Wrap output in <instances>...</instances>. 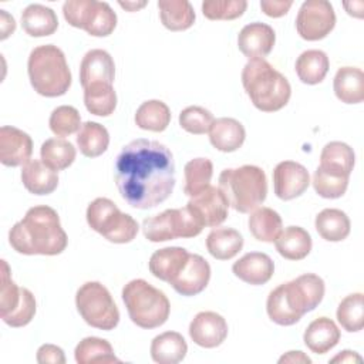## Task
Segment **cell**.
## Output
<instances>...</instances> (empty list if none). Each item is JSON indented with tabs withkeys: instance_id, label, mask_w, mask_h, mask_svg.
<instances>
[{
	"instance_id": "obj_1",
	"label": "cell",
	"mask_w": 364,
	"mask_h": 364,
	"mask_svg": "<svg viewBox=\"0 0 364 364\" xmlns=\"http://www.w3.org/2000/svg\"><path fill=\"white\" fill-rule=\"evenodd\" d=\"M115 183L121 198L135 209H151L165 202L175 186L171 149L152 139L131 141L117 156Z\"/></svg>"
},
{
	"instance_id": "obj_2",
	"label": "cell",
	"mask_w": 364,
	"mask_h": 364,
	"mask_svg": "<svg viewBox=\"0 0 364 364\" xmlns=\"http://www.w3.org/2000/svg\"><path fill=\"white\" fill-rule=\"evenodd\" d=\"M9 242L21 255L55 256L65 250L68 237L58 213L47 205H37L10 229Z\"/></svg>"
},
{
	"instance_id": "obj_3",
	"label": "cell",
	"mask_w": 364,
	"mask_h": 364,
	"mask_svg": "<svg viewBox=\"0 0 364 364\" xmlns=\"http://www.w3.org/2000/svg\"><path fill=\"white\" fill-rule=\"evenodd\" d=\"M324 280L314 273H304L273 289L266 301L269 318L279 326H293L323 300Z\"/></svg>"
},
{
	"instance_id": "obj_4",
	"label": "cell",
	"mask_w": 364,
	"mask_h": 364,
	"mask_svg": "<svg viewBox=\"0 0 364 364\" xmlns=\"http://www.w3.org/2000/svg\"><path fill=\"white\" fill-rule=\"evenodd\" d=\"M242 84L252 104L263 112L282 109L291 95L287 78L266 60H249L242 70Z\"/></svg>"
},
{
	"instance_id": "obj_5",
	"label": "cell",
	"mask_w": 364,
	"mask_h": 364,
	"mask_svg": "<svg viewBox=\"0 0 364 364\" xmlns=\"http://www.w3.org/2000/svg\"><path fill=\"white\" fill-rule=\"evenodd\" d=\"M27 73L34 91L48 98L64 95L73 80L63 50L54 44H43L31 50Z\"/></svg>"
},
{
	"instance_id": "obj_6",
	"label": "cell",
	"mask_w": 364,
	"mask_h": 364,
	"mask_svg": "<svg viewBox=\"0 0 364 364\" xmlns=\"http://www.w3.org/2000/svg\"><path fill=\"white\" fill-rule=\"evenodd\" d=\"M228 205L240 213H250L266 199V173L256 165L223 169L219 175V186Z\"/></svg>"
},
{
	"instance_id": "obj_7",
	"label": "cell",
	"mask_w": 364,
	"mask_h": 364,
	"mask_svg": "<svg viewBox=\"0 0 364 364\" xmlns=\"http://www.w3.org/2000/svg\"><path fill=\"white\" fill-rule=\"evenodd\" d=\"M122 301L131 321L141 328L161 327L169 317L168 297L144 279H134L124 286Z\"/></svg>"
},
{
	"instance_id": "obj_8",
	"label": "cell",
	"mask_w": 364,
	"mask_h": 364,
	"mask_svg": "<svg viewBox=\"0 0 364 364\" xmlns=\"http://www.w3.org/2000/svg\"><path fill=\"white\" fill-rule=\"evenodd\" d=\"M88 226L112 243H129L135 239L139 226L136 220L118 209L108 198H97L87 208Z\"/></svg>"
},
{
	"instance_id": "obj_9",
	"label": "cell",
	"mask_w": 364,
	"mask_h": 364,
	"mask_svg": "<svg viewBox=\"0 0 364 364\" xmlns=\"http://www.w3.org/2000/svg\"><path fill=\"white\" fill-rule=\"evenodd\" d=\"M200 218L186 205L178 209H166L142 222L144 236L154 243L178 237H195L203 230Z\"/></svg>"
},
{
	"instance_id": "obj_10",
	"label": "cell",
	"mask_w": 364,
	"mask_h": 364,
	"mask_svg": "<svg viewBox=\"0 0 364 364\" xmlns=\"http://www.w3.org/2000/svg\"><path fill=\"white\" fill-rule=\"evenodd\" d=\"M75 306L82 320L94 328L109 331L119 323L118 307L109 290L100 282L84 283L77 290Z\"/></svg>"
},
{
	"instance_id": "obj_11",
	"label": "cell",
	"mask_w": 364,
	"mask_h": 364,
	"mask_svg": "<svg viewBox=\"0 0 364 364\" xmlns=\"http://www.w3.org/2000/svg\"><path fill=\"white\" fill-rule=\"evenodd\" d=\"M1 289H0V317L10 327L27 326L36 314L34 294L18 287L11 279L10 267L6 260H1Z\"/></svg>"
},
{
	"instance_id": "obj_12",
	"label": "cell",
	"mask_w": 364,
	"mask_h": 364,
	"mask_svg": "<svg viewBox=\"0 0 364 364\" xmlns=\"http://www.w3.org/2000/svg\"><path fill=\"white\" fill-rule=\"evenodd\" d=\"M336 26V13L326 0H307L299 9L296 30L303 40L317 41L330 34Z\"/></svg>"
},
{
	"instance_id": "obj_13",
	"label": "cell",
	"mask_w": 364,
	"mask_h": 364,
	"mask_svg": "<svg viewBox=\"0 0 364 364\" xmlns=\"http://www.w3.org/2000/svg\"><path fill=\"white\" fill-rule=\"evenodd\" d=\"M310 175L306 166L294 161H282L273 171V189L279 199L291 200L306 192Z\"/></svg>"
},
{
	"instance_id": "obj_14",
	"label": "cell",
	"mask_w": 364,
	"mask_h": 364,
	"mask_svg": "<svg viewBox=\"0 0 364 364\" xmlns=\"http://www.w3.org/2000/svg\"><path fill=\"white\" fill-rule=\"evenodd\" d=\"M276 43L274 30L260 21L246 24L237 36V47L249 60H264Z\"/></svg>"
},
{
	"instance_id": "obj_15",
	"label": "cell",
	"mask_w": 364,
	"mask_h": 364,
	"mask_svg": "<svg viewBox=\"0 0 364 364\" xmlns=\"http://www.w3.org/2000/svg\"><path fill=\"white\" fill-rule=\"evenodd\" d=\"M189 336L199 347L215 348L226 340L228 323L215 311H200L189 324Z\"/></svg>"
},
{
	"instance_id": "obj_16",
	"label": "cell",
	"mask_w": 364,
	"mask_h": 364,
	"mask_svg": "<svg viewBox=\"0 0 364 364\" xmlns=\"http://www.w3.org/2000/svg\"><path fill=\"white\" fill-rule=\"evenodd\" d=\"M33 154L31 136L10 125L0 128V162L4 166H20L30 161Z\"/></svg>"
},
{
	"instance_id": "obj_17",
	"label": "cell",
	"mask_w": 364,
	"mask_h": 364,
	"mask_svg": "<svg viewBox=\"0 0 364 364\" xmlns=\"http://www.w3.org/2000/svg\"><path fill=\"white\" fill-rule=\"evenodd\" d=\"M186 205L200 218L205 228H218L228 218V200L216 186H208Z\"/></svg>"
},
{
	"instance_id": "obj_18",
	"label": "cell",
	"mask_w": 364,
	"mask_h": 364,
	"mask_svg": "<svg viewBox=\"0 0 364 364\" xmlns=\"http://www.w3.org/2000/svg\"><path fill=\"white\" fill-rule=\"evenodd\" d=\"M210 279V266L200 255L189 253L182 272L169 283L182 296H196L203 291Z\"/></svg>"
},
{
	"instance_id": "obj_19",
	"label": "cell",
	"mask_w": 364,
	"mask_h": 364,
	"mask_svg": "<svg viewBox=\"0 0 364 364\" xmlns=\"http://www.w3.org/2000/svg\"><path fill=\"white\" fill-rule=\"evenodd\" d=\"M115 78V64L111 54L101 48L85 53L80 64V82L82 88L104 82L112 84Z\"/></svg>"
},
{
	"instance_id": "obj_20",
	"label": "cell",
	"mask_w": 364,
	"mask_h": 364,
	"mask_svg": "<svg viewBox=\"0 0 364 364\" xmlns=\"http://www.w3.org/2000/svg\"><path fill=\"white\" fill-rule=\"evenodd\" d=\"M232 272L242 282L260 286L272 279L274 273V263L266 253L249 252L233 263Z\"/></svg>"
},
{
	"instance_id": "obj_21",
	"label": "cell",
	"mask_w": 364,
	"mask_h": 364,
	"mask_svg": "<svg viewBox=\"0 0 364 364\" xmlns=\"http://www.w3.org/2000/svg\"><path fill=\"white\" fill-rule=\"evenodd\" d=\"M189 259V252L185 247L171 246L152 253L148 269L159 280L171 283L185 267Z\"/></svg>"
},
{
	"instance_id": "obj_22",
	"label": "cell",
	"mask_w": 364,
	"mask_h": 364,
	"mask_svg": "<svg viewBox=\"0 0 364 364\" xmlns=\"http://www.w3.org/2000/svg\"><path fill=\"white\" fill-rule=\"evenodd\" d=\"M354 162L355 155L350 145L341 141H331L321 149L318 168L334 176L350 178Z\"/></svg>"
},
{
	"instance_id": "obj_23",
	"label": "cell",
	"mask_w": 364,
	"mask_h": 364,
	"mask_svg": "<svg viewBox=\"0 0 364 364\" xmlns=\"http://www.w3.org/2000/svg\"><path fill=\"white\" fill-rule=\"evenodd\" d=\"M246 138L245 127L235 118H218L209 129V141L220 152L237 151Z\"/></svg>"
},
{
	"instance_id": "obj_24",
	"label": "cell",
	"mask_w": 364,
	"mask_h": 364,
	"mask_svg": "<svg viewBox=\"0 0 364 364\" xmlns=\"http://www.w3.org/2000/svg\"><path fill=\"white\" fill-rule=\"evenodd\" d=\"M303 340L311 353L326 354L340 341V330L331 318L318 317L307 326Z\"/></svg>"
},
{
	"instance_id": "obj_25",
	"label": "cell",
	"mask_w": 364,
	"mask_h": 364,
	"mask_svg": "<svg viewBox=\"0 0 364 364\" xmlns=\"http://www.w3.org/2000/svg\"><path fill=\"white\" fill-rule=\"evenodd\" d=\"M21 182L34 195H50L58 186V175L40 159H30L21 168Z\"/></svg>"
},
{
	"instance_id": "obj_26",
	"label": "cell",
	"mask_w": 364,
	"mask_h": 364,
	"mask_svg": "<svg viewBox=\"0 0 364 364\" xmlns=\"http://www.w3.org/2000/svg\"><path fill=\"white\" fill-rule=\"evenodd\" d=\"M333 88L341 102L360 104L364 100V73L357 67H341L334 75Z\"/></svg>"
},
{
	"instance_id": "obj_27",
	"label": "cell",
	"mask_w": 364,
	"mask_h": 364,
	"mask_svg": "<svg viewBox=\"0 0 364 364\" xmlns=\"http://www.w3.org/2000/svg\"><path fill=\"white\" fill-rule=\"evenodd\" d=\"M149 351L152 360L158 364H176L185 358L188 344L182 334L176 331H165L154 337Z\"/></svg>"
},
{
	"instance_id": "obj_28",
	"label": "cell",
	"mask_w": 364,
	"mask_h": 364,
	"mask_svg": "<svg viewBox=\"0 0 364 364\" xmlns=\"http://www.w3.org/2000/svg\"><path fill=\"white\" fill-rule=\"evenodd\" d=\"M21 27L31 37H46L55 33L58 18L53 9L43 4H30L21 13Z\"/></svg>"
},
{
	"instance_id": "obj_29",
	"label": "cell",
	"mask_w": 364,
	"mask_h": 364,
	"mask_svg": "<svg viewBox=\"0 0 364 364\" xmlns=\"http://www.w3.org/2000/svg\"><path fill=\"white\" fill-rule=\"evenodd\" d=\"M276 250L287 260H301L311 250V236L300 226H287L274 240Z\"/></svg>"
},
{
	"instance_id": "obj_30",
	"label": "cell",
	"mask_w": 364,
	"mask_h": 364,
	"mask_svg": "<svg viewBox=\"0 0 364 364\" xmlns=\"http://www.w3.org/2000/svg\"><path fill=\"white\" fill-rule=\"evenodd\" d=\"M159 17L171 31H183L193 26L195 10L188 0H159L158 1Z\"/></svg>"
},
{
	"instance_id": "obj_31",
	"label": "cell",
	"mask_w": 364,
	"mask_h": 364,
	"mask_svg": "<svg viewBox=\"0 0 364 364\" xmlns=\"http://www.w3.org/2000/svg\"><path fill=\"white\" fill-rule=\"evenodd\" d=\"M317 233L327 242H341L350 235L351 223L346 212L336 208L323 209L314 220Z\"/></svg>"
},
{
	"instance_id": "obj_32",
	"label": "cell",
	"mask_w": 364,
	"mask_h": 364,
	"mask_svg": "<svg viewBox=\"0 0 364 364\" xmlns=\"http://www.w3.org/2000/svg\"><path fill=\"white\" fill-rule=\"evenodd\" d=\"M243 247L242 235L232 228H215L206 237V249L218 260L235 257Z\"/></svg>"
},
{
	"instance_id": "obj_33",
	"label": "cell",
	"mask_w": 364,
	"mask_h": 364,
	"mask_svg": "<svg viewBox=\"0 0 364 364\" xmlns=\"http://www.w3.org/2000/svg\"><path fill=\"white\" fill-rule=\"evenodd\" d=\"M296 74L299 80L309 85H316L324 80L328 73L330 61L321 50L303 51L296 60Z\"/></svg>"
},
{
	"instance_id": "obj_34",
	"label": "cell",
	"mask_w": 364,
	"mask_h": 364,
	"mask_svg": "<svg viewBox=\"0 0 364 364\" xmlns=\"http://www.w3.org/2000/svg\"><path fill=\"white\" fill-rule=\"evenodd\" d=\"M247 225L253 237L259 242L266 243H273L283 230V222L280 215L272 208L266 206L255 209L249 216Z\"/></svg>"
},
{
	"instance_id": "obj_35",
	"label": "cell",
	"mask_w": 364,
	"mask_h": 364,
	"mask_svg": "<svg viewBox=\"0 0 364 364\" xmlns=\"http://www.w3.org/2000/svg\"><path fill=\"white\" fill-rule=\"evenodd\" d=\"M109 145V134L107 128L98 122L87 121L77 132V146L87 158L102 155Z\"/></svg>"
},
{
	"instance_id": "obj_36",
	"label": "cell",
	"mask_w": 364,
	"mask_h": 364,
	"mask_svg": "<svg viewBox=\"0 0 364 364\" xmlns=\"http://www.w3.org/2000/svg\"><path fill=\"white\" fill-rule=\"evenodd\" d=\"M74 357L78 364H109L119 363V358L114 354L112 346L100 337L82 338L75 350Z\"/></svg>"
},
{
	"instance_id": "obj_37",
	"label": "cell",
	"mask_w": 364,
	"mask_h": 364,
	"mask_svg": "<svg viewBox=\"0 0 364 364\" xmlns=\"http://www.w3.org/2000/svg\"><path fill=\"white\" fill-rule=\"evenodd\" d=\"M171 122V111L161 100H148L142 102L135 112V124L145 131L162 132Z\"/></svg>"
},
{
	"instance_id": "obj_38",
	"label": "cell",
	"mask_w": 364,
	"mask_h": 364,
	"mask_svg": "<svg viewBox=\"0 0 364 364\" xmlns=\"http://www.w3.org/2000/svg\"><path fill=\"white\" fill-rule=\"evenodd\" d=\"M40 155L41 161L48 168L58 172L68 168L75 161L77 151L74 145L64 138H50L43 142Z\"/></svg>"
},
{
	"instance_id": "obj_39",
	"label": "cell",
	"mask_w": 364,
	"mask_h": 364,
	"mask_svg": "<svg viewBox=\"0 0 364 364\" xmlns=\"http://www.w3.org/2000/svg\"><path fill=\"white\" fill-rule=\"evenodd\" d=\"M213 175V164L208 158L191 159L183 168L185 185L183 193L186 196H196L210 186V179Z\"/></svg>"
},
{
	"instance_id": "obj_40",
	"label": "cell",
	"mask_w": 364,
	"mask_h": 364,
	"mask_svg": "<svg viewBox=\"0 0 364 364\" xmlns=\"http://www.w3.org/2000/svg\"><path fill=\"white\" fill-rule=\"evenodd\" d=\"M84 104L87 111L94 115H111L117 107V94L112 84L98 82L84 88Z\"/></svg>"
},
{
	"instance_id": "obj_41",
	"label": "cell",
	"mask_w": 364,
	"mask_h": 364,
	"mask_svg": "<svg viewBox=\"0 0 364 364\" xmlns=\"http://www.w3.org/2000/svg\"><path fill=\"white\" fill-rule=\"evenodd\" d=\"M337 321L348 333H357L364 327L363 293L346 296L337 307Z\"/></svg>"
},
{
	"instance_id": "obj_42",
	"label": "cell",
	"mask_w": 364,
	"mask_h": 364,
	"mask_svg": "<svg viewBox=\"0 0 364 364\" xmlns=\"http://www.w3.org/2000/svg\"><path fill=\"white\" fill-rule=\"evenodd\" d=\"M117 27V14L105 1L94 3L91 17L85 26V31L94 37H107Z\"/></svg>"
},
{
	"instance_id": "obj_43",
	"label": "cell",
	"mask_w": 364,
	"mask_h": 364,
	"mask_svg": "<svg viewBox=\"0 0 364 364\" xmlns=\"http://www.w3.org/2000/svg\"><path fill=\"white\" fill-rule=\"evenodd\" d=\"M50 129L57 136H68L81 128V117L77 108L71 105H60L53 109L48 119Z\"/></svg>"
},
{
	"instance_id": "obj_44",
	"label": "cell",
	"mask_w": 364,
	"mask_h": 364,
	"mask_svg": "<svg viewBox=\"0 0 364 364\" xmlns=\"http://www.w3.org/2000/svg\"><path fill=\"white\" fill-rule=\"evenodd\" d=\"M247 9L246 0H205L202 13L209 20H235Z\"/></svg>"
},
{
	"instance_id": "obj_45",
	"label": "cell",
	"mask_w": 364,
	"mask_h": 364,
	"mask_svg": "<svg viewBox=\"0 0 364 364\" xmlns=\"http://www.w3.org/2000/svg\"><path fill=\"white\" fill-rule=\"evenodd\" d=\"M213 121L215 118L212 112L199 105L186 107L179 114V125L182 127V129L193 135H203L209 132Z\"/></svg>"
},
{
	"instance_id": "obj_46",
	"label": "cell",
	"mask_w": 364,
	"mask_h": 364,
	"mask_svg": "<svg viewBox=\"0 0 364 364\" xmlns=\"http://www.w3.org/2000/svg\"><path fill=\"white\" fill-rule=\"evenodd\" d=\"M311 183H313L314 191L321 198L337 199L346 193L347 186H348V178L330 175L317 166V169L313 173Z\"/></svg>"
},
{
	"instance_id": "obj_47",
	"label": "cell",
	"mask_w": 364,
	"mask_h": 364,
	"mask_svg": "<svg viewBox=\"0 0 364 364\" xmlns=\"http://www.w3.org/2000/svg\"><path fill=\"white\" fill-rule=\"evenodd\" d=\"M95 0H67L63 4L65 21L75 28H85Z\"/></svg>"
},
{
	"instance_id": "obj_48",
	"label": "cell",
	"mask_w": 364,
	"mask_h": 364,
	"mask_svg": "<svg viewBox=\"0 0 364 364\" xmlns=\"http://www.w3.org/2000/svg\"><path fill=\"white\" fill-rule=\"evenodd\" d=\"M37 361L40 364H64L65 355L61 347L54 344H43L37 350Z\"/></svg>"
},
{
	"instance_id": "obj_49",
	"label": "cell",
	"mask_w": 364,
	"mask_h": 364,
	"mask_svg": "<svg viewBox=\"0 0 364 364\" xmlns=\"http://www.w3.org/2000/svg\"><path fill=\"white\" fill-rule=\"evenodd\" d=\"M293 6L291 0H262L260 1V9L262 11L273 18L282 17L284 14H287V11L290 10V7Z\"/></svg>"
},
{
	"instance_id": "obj_50",
	"label": "cell",
	"mask_w": 364,
	"mask_h": 364,
	"mask_svg": "<svg viewBox=\"0 0 364 364\" xmlns=\"http://www.w3.org/2000/svg\"><path fill=\"white\" fill-rule=\"evenodd\" d=\"M0 28H1V40H6L10 34L14 33L16 30V21L13 18V16H10L9 13H6L4 10H0Z\"/></svg>"
},
{
	"instance_id": "obj_51",
	"label": "cell",
	"mask_w": 364,
	"mask_h": 364,
	"mask_svg": "<svg viewBox=\"0 0 364 364\" xmlns=\"http://www.w3.org/2000/svg\"><path fill=\"white\" fill-rule=\"evenodd\" d=\"M279 363L283 364V363H306V364H310L311 363V358L307 357L303 351H287L286 354H283L280 358H279Z\"/></svg>"
},
{
	"instance_id": "obj_52",
	"label": "cell",
	"mask_w": 364,
	"mask_h": 364,
	"mask_svg": "<svg viewBox=\"0 0 364 364\" xmlns=\"http://www.w3.org/2000/svg\"><path fill=\"white\" fill-rule=\"evenodd\" d=\"M331 363H354V361H361V357L355 353V351H350V350H344L340 354H337L336 357H333L330 360Z\"/></svg>"
},
{
	"instance_id": "obj_53",
	"label": "cell",
	"mask_w": 364,
	"mask_h": 364,
	"mask_svg": "<svg viewBox=\"0 0 364 364\" xmlns=\"http://www.w3.org/2000/svg\"><path fill=\"white\" fill-rule=\"evenodd\" d=\"M346 11L354 17H363V1H346L343 3Z\"/></svg>"
},
{
	"instance_id": "obj_54",
	"label": "cell",
	"mask_w": 364,
	"mask_h": 364,
	"mask_svg": "<svg viewBox=\"0 0 364 364\" xmlns=\"http://www.w3.org/2000/svg\"><path fill=\"white\" fill-rule=\"evenodd\" d=\"M121 7H124L125 10H128V11H136L138 9H142L145 4H146V1H119L118 3Z\"/></svg>"
}]
</instances>
